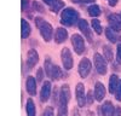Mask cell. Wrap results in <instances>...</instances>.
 Instances as JSON below:
<instances>
[{
    "instance_id": "cell-6",
    "label": "cell",
    "mask_w": 121,
    "mask_h": 116,
    "mask_svg": "<svg viewBox=\"0 0 121 116\" xmlns=\"http://www.w3.org/2000/svg\"><path fill=\"white\" fill-rule=\"evenodd\" d=\"M62 62L67 70H70L73 68V56L68 47H64L62 50Z\"/></svg>"
},
{
    "instance_id": "cell-30",
    "label": "cell",
    "mask_w": 121,
    "mask_h": 116,
    "mask_svg": "<svg viewBox=\"0 0 121 116\" xmlns=\"http://www.w3.org/2000/svg\"><path fill=\"white\" fill-rule=\"evenodd\" d=\"M43 116H53V109L51 108V106L46 108L45 111H44V115H43Z\"/></svg>"
},
{
    "instance_id": "cell-32",
    "label": "cell",
    "mask_w": 121,
    "mask_h": 116,
    "mask_svg": "<svg viewBox=\"0 0 121 116\" xmlns=\"http://www.w3.org/2000/svg\"><path fill=\"white\" fill-rule=\"evenodd\" d=\"M86 100H87L88 104H92L93 98H92V93H91V92H87V98H86Z\"/></svg>"
},
{
    "instance_id": "cell-7",
    "label": "cell",
    "mask_w": 121,
    "mask_h": 116,
    "mask_svg": "<svg viewBox=\"0 0 121 116\" xmlns=\"http://www.w3.org/2000/svg\"><path fill=\"white\" fill-rule=\"evenodd\" d=\"M75 93H76V102L79 106H85L86 104V97H85V87L82 83H78L76 88H75Z\"/></svg>"
},
{
    "instance_id": "cell-20",
    "label": "cell",
    "mask_w": 121,
    "mask_h": 116,
    "mask_svg": "<svg viewBox=\"0 0 121 116\" xmlns=\"http://www.w3.org/2000/svg\"><path fill=\"white\" fill-rule=\"evenodd\" d=\"M27 115L28 116H35V105L32 99L27 100Z\"/></svg>"
},
{
    "instance_id": "cell-36",
    "label": "cell",
    "mask_w": 121,
    "mask_h": 116,
    "mask_svg": "<svg viewBox=\"0 0 121 116\" xmlns=\"http://www.w3.org/2000/svg\"><path fill=\"white\" fill-rule=\"evenodd\" d=\"M108 1H109V5L110 6H115L117 4V0H108Z\"/></svg>"
},
{
    "instance_id": "cell-34",
    "label": "cell",
    "mask_w": 121,
    "mask_h": 116,
    "mask_svg": "<svg viewBox=\"0 0 121 116\" xmlns=\"http://www.w3.org/2000/svg\"><path fill=\"white\" fill-rule=\"evenodd\" d=\"M43 1H44L45 4H47L50 7H51V6H52V5H53L56 1H57V0H43Z\"/></svg>"
},
{
    "instance_id": "cell-15",
    "label": "cell",
    "mask_w": 121,
    "mask_h": 116,
    "mask_svg": "<svg viewBox=\"0 0 121 116\" xmlns=\"http://www.w3.org/2000/svg\"><path fill=\"white\" fill-rule=\"evenodd\" d=\"M68 37V32L65 30L64 28H58L56 30V35H55V40L57 44H62L67 40Z\"/></svg>"
},
{
    "instance_id": "cell-8",
    "label": "cell",
    "mask_w": 121,
    "mask_h": 116,
    "mask_svg": "<svg viewBox=\"0 0 121 116\" xmlns=\"http://www.w3.org/2000/svg\"><path fill=\"white\" fill-rule=\"evenodd\" d=\"M90 71H91V62L87 58H84L79 64V74L81 77H87Z\"/></svg>"
},
{
    "instance_id": "cell-11",
    "label": "cell",
    "mask_w": 121,
    "mask_h": 116,
    "mask_svg": "<svg viewBox=\"0 0 121 116\" xmlns=\"http://www.w3.org/2000/svg\"><path fill=\"white\" fill-rule=\"evenodd\" d=\"M39 62V56L35 50H29L28 51V58H27V65L29 69H33Z\"/></svg>"
},
{
    "instance_id": "cell-5",
    "label": "cell",
    "mask_w": 121,
    "mask_h": 116,
    "mask_svg": "<svg viewBox=\"0 0 121 116\" xmlns=\"http://www.w3.org/2000/svg\"><path fill=\"white\" fill-rule=\"evenodd\" d=\"M72 44H73V47H74V50L78 54H81L85 51V41H84L82 36L74 34L72 36Z\"/></svg>"
},
{
    "instance_id": "cell-1",
    "label": "cell",
    "mask_w": 121,
    "mask_h": 116,
    "mask_svg": "<svg viewBox=\"0 0 121 116\" xmlns=\"http://www.w3.org/2000/svg\"><path fill=\"white\" fill-rule=\"evenodd\" d=\"M70 99V91L69 86L63 85L59 92V99H58V116H68L67 105Z\"/></svg>"
},
{
    "instance_id": "cell-19",
    "label": "cell",
    "mask_w": 121,
    "mask_h": 116,
    "mask_svg": "<svg viewBox=\"0 0 121 116\" xmlns=\"http://www.w3.org/2000/svg\"><path fill=\"white\" fill-rule=\"evenodd\" d=\"M21 24H22V37L26 39V37H28L30 35L32 29H30V25H29V23L26 21V19H22Z\"/></svg>"
},
{
    "instance_id": "cell-25",
    "label": "cell",
    "mask_w": 121,
    "mask_h": 116,
    "mask_svg": "<svg viewBox=\"0 0 121 116\" xmlns=\"http://www.w3.org/2000/svg\"><path fill=\"white\" fill-rule=\"evenodd\" d=\"M92 27H93L95 32H96L98 35L102 33V25H100V22L98 21V19H92Z\"/></svg>"
},
{
    "instance_id": "cell-10",
    "label": "cell",
    "mask_w": 121,
    "mask_h": 116,
    "mask_svg": "<svg viewBox=\"0 0 121 116\" xmlns=\"http://www.w3.org/2000/svg\"><path fill=\"white\" fill-rule=\"evenodd\" d=\"M50 97H51V82L46 81V82H44V85L41 87L40 99H41V102H47Z\"/></svg>"
},
{
    "instance_id": "cell-29",
    "label": "cell",
    "mask_w": 121,
    "mask_h": 116,
    "mask_svg": "<svg viewBox=\"0 0 121 116\" xmlns=\"http://www.w3.org/2000/svg\"><path fill=\"white\" fill-rule=\"evenodd\" d=\"M116 61L119 64H121V44L117 45V51H116Z\"/></svg>"
},
{
    "instance_id": "cell-17",
    "label": "cell",
    "mask_w": 121,
    "mask_h": 116,
    "mask_svg": "<svg viewBox=\"0 0 121 116\" xmlns=\"http://www.w3.org/2000/svg\"><path fill=\"white\" fill-rule=\"evenodd\" d=\"M119 82H120V80H119V77L116 75H112V76H110V81H109V92L110 93H115Z\"/></svg>"
},
{
    "instance_id": "cell-37",
    "label": "cell",
    "mask_w": 121,
    "mask_h": 116,
    "mask_svg": "<svg viewBox=\"0 0 121 116\" xmlns=\"http://www.w3.org/2000/svg\"><path fill=\"white\" fill-rule=\"evenodd\" d=\"M114 116H121V108H117V109H116Z\"/></svg>"
},
{
    "instance_id": "cell-22",
    "label": "cell",
    "mask_w": 121,
    "mask_h": 116,
    "mask_svg": "<svg viewBox=\"0 0 121 116\" xmlns=\"http://www.w3.org/2000/svg\"><path fill=\"white\" fill-rule=\"evenodd\" d=\"M52 79L55 80H59V79H62L63 77V73L62 70H60V68L57 66V65H53V70H52Z\"/></svg>"
},
{
    "instance_id": "cell-38",
    "label": "cell",
    "mask_w": 121,
    "mask_h": 116,
    "mask_svg": "<svg viewBox=\"0 0 121 116\" xmlns=\"http://www.w3.org/2000/svg\"><path fill=\"white\" fill-rule=\"evenodd\" d=\"M73 116H80V112L78 111V109H76V108L73 110Z\"/></svg>"
},
{
    "instance_id": "cell-28",
    "label": "cell",
    "mask_w": 121,
    "mask_h": 116,
    "mask_svg": "<svg viewBox=\"0 0 121 116\" xmlns=\"http://www.w3.org/2000/svg\"><path fill=\"white\" fill-rule=\"evenodd\" d=\"M33 7H34V10H36V11H39V12H44L43 5L40 4V3H38V1H34L33 3Z\"/></svg>"
},
{
    "instance_id": "cell-35",
    "label": "cell",
    "mask_w": 121,
    "mask_h": 116,
    "mask_svg": "<svg viewBox=\"0 0 121 116\" xmlns=\"http://www.w3.org/2000/svg\"><path fill=\"white\" fill-rule=\"evenodd\" d=\"M28 3H29V0H22V10L24 11V10L27 8L28 6Z\"/></svg>"
},
{
    "instance_id": "cell-12",
    "label": "cell",
    "mask_w": 121,
    "mask_h": 116,
    "mask_svg": "<svg viewBox=\"0 0 121 116\" xmlns=\"http://www.w3.org/2000/svg\"><path fill=\"white\" fill-rule=\"evenodd\" d=\"M78 25L80 28V30L82 32V34L88 39V41H92V34H91V29L88 27V23L85 21V19H80L78 22Z\"/></svg>"
},
{
    "instance_id": "cell-18",
    "label": "cell",
    "mask_w": 121,
    "mask_h": 116,
    "mask_svg": "<svg viewBox=\"0 0 121 116\" xmlns=\"http://www.w3.org/2000/svg\"><path fill=\"white\" fill-rule=\"evenodd\" d=\"M105 35H107V39H109L110 42H116L119 40V36L116 34V32L112 28H107L105 29Z\"/></svg>"
},
{
    "instance_id": "cell-24",
    "label": "cell",
    "mask_w": 121,
    "mask_h": 116,
    "mask_svg": "<svg viewBox=\"0 0 121 116\" xmlns=\"http://www.w3.org/2000/svg\"><path fill=\"white\" fill-rule=\"evenodd\" d=\"M103 53H104V58H107V61H113V50L110 46H104L103 47Z\"/></svg>"
},
{
    "instance_id": "cell-31",
    "label": "cell",
    "mask_w": 121,
    "mask_h": 116,
    "mask_svg": "<svg viewBox=\"0 0 121 116\" xmlns=\"http://www.w3.org/2000/svg\"><path fill=\"white\" fill-rule=\"evenodd\" d=\"M36 80H38L39 82L43 81V70H41V69H39V70L36 71Z\"/></svg>"
},
{
    "instance_id": "cell-2",
    "label": "cell",
    "mask_w": 121,
    "mask_h": 116,
    "mask_svg": "<svg viewBox=\"0 0 121 116\" xmlns=\"http://www.w3.org/2000/svg\"><path fill=\"white\" fill-rule=\"evenodd\" d=\"M79 21H80L79 19V13L72 7L65 8L64 11L62 12V15H60V22H62V24H64V25L70 27V25L75 24Z\"/></svg>"
},
{
    "instance_id": "cell-27",
    "label": "cell",
    "mask_w": 121,
    "mask_h": 116,
    "mask_svg": "<svg viewBox=\"0 0 121 116\" xmlns=\"http://www.w3.org/2000/svg\"><path fill=\"white\" fill-rule=\"evenodd\" d=\"M115 98L119 100V102H121V80H120V82H119V85H117V87H116V91H115Z\"/></svg>"
},
{
    "instance_id": "cell-4",
    "label": "cell",
    "mask_w": 121,
    "mask_h": 116,
    "mask_svg": "<svg viewBox=\"0 0 121 116\" xmlns=\"http://www.w3.org/2000/svg\"><path fill=\"white\" fill-rule=\"evenodd\" d=\"M93 61H95V66H96L97 73L100 74V75L105 74L107 73V61H105V58L102 57L99 53H95Z\"/></svg>"
},
{
    "instance_id": "cell-26",
    "label": "cell",
    "mask_w": 121,
    "mask_h": 116,
    "mask_svg": "<svg viewBox=\"0 0 121 116\" xmlns=\"http://www.w3.org/2000/svg\"><path fill=\"white\" fill-rule=\"evenodd\" d=\"M63 6H64V3H63V1H60V0H57V1L51 6V10H52L53 12H58L59 10L63 7Z\"/></svg>"
},
{
    "instance_id": "cell-23",
    "label": "cell",
    "mask_w": 121,
    "mask_h": 116,
    "mask_svg": "<svg viewBox=\"0 0 121 116\" xmlns=\"http://www.w3.org/2000/svg\"><path fill=\"white\" fill-rule=\"evenodd\" d=\"M88 13L90 16H92V17H98L100 15V8L98 5H92V6H90L88 7Z\"/></svg>"
},
{
    "instance_id": "cell-9",
    "label": "cell",
    "mask_w": 121,
    "mask_h": 116,
    "mask_svg": "<svg viewBox=\"0 0 121 116\" xmlns=\"http://www.w3.org/2000/svg\"><path fill=\"white\" fill-rule=\"evenodd\" d=\"M109 25L115 32H120L121 30V15H116V13L110 15L109 16Z\"/></svg>"
},
{
    "instance_id": "cell-13",
    "label": "cell",
    "mask_w": 121,
    "mask_h": 116,
    "mask_svg": "<svg viewBox=\"0 0 121 116\" xmlns=\"http://www.w3.org/2000/svg\"><path fill=\"white\" fill-rule=\"evenodd\" d=\"M104 95H105V88H104L103 83L96 82V85H95V99L97 102H100V100H103Z\"/></svg>"
},
{
    "instance_id": "cell-3",
    "label": "cell",
    "mask_w": 121,
    "mask_h": 116,
    "mask_svg": "<svg viewBox=\"0 0 121 116\" xmlns=\"http://www.w3.org/2000/svg\"><path fill=\"white\" fill-rule=\"evenodd\" d=\"M35 24L36 27L40 29V34L44 37L45 41H50L52 39V27L50 23H47L46 21H44L43 18L36 17L35 18Z\"/></svg>"
},
{
    "instance_id": "cell-14",
    "label": "cell",
    "mask_w": 121,
    "mask_h": 116,
    "mask_svg": "<svg viewBox=\"0 0 121 116\" xmlns=\"http://www.w3.org/2000/svg\"><path fill=\"white\" fill-rule=\"evenodd\" d=\"M100 111H102V116H114L115 108L110 102H104L102 108H100Z\"/></svg>"
},
{
    "instance_id": "cell-33",
    "label": "cell",
    "mask_w": 121,
    "mask_h": 116,
    "mask_svg": "<svg viewBox=\"0 0 121 116\" xmlns=\"http://www.w3.org/2000/svg\"><path fill=\"white\" fill-rule=\"evenodd\" d=\"M95 0H73V3L78 4V3H84V4H87V3H93Z\"/></svg>"
},
{
    "instance_id": "cell-21",
    "label": "cell",
    "mask_w": 121,
    "mask_h": 116,
    "mask_svg": "<svg viewBox=\"0 0 121 116\" xmlns=\"http://www.w3.org/2000/svg\"><path fill=\"white\" fill-rule=\"evenodd\" d=\"M52 70H53V64H52L51 59L47 57L46 61H45V71H46L47 76H50V77L52 76Z\"/></svg>"
},
{
    "instance_id": "cell-16",
    "label": "cell",
    "mask_w": 121,
    "mask_h": 116,
    "mask_svg": "<svg viewBox=\"0 0 121 116\" xmlns=\"http://www.w3.org/2000/svg\"><path fill=\"white\" fill-rule=\"evenodd\" d=\"M26 87H27V92L30 95H35V93H36V82H35L34 77H32V76L28 77L27 82H26Z\"/></svg>"
}]
</instances>
